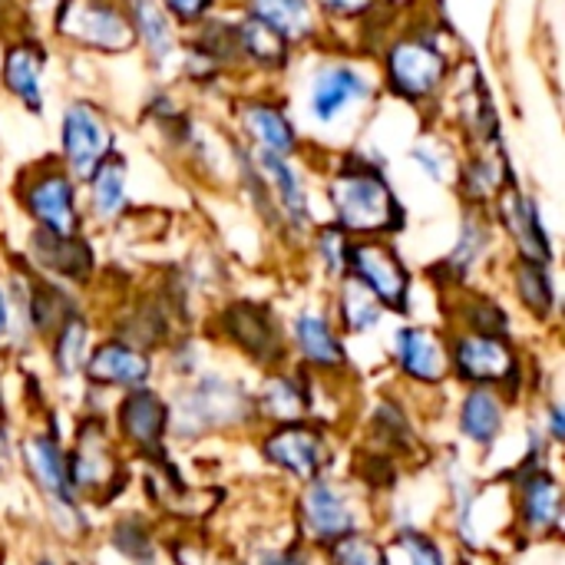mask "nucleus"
<instances>
[{
	"label": "nucleus",
	"mask_w": 565,
	"mask_h": 565,
	"mask_svg": "<svg viewBox=\"0 0 565 565\" xmlns=\"http://www.w3.org/2000/svg\"><path fill=\"white\" fill-rule=\"evenodd\" d=\"M26 205L33 218L43 222L46 232L53 235H73L79 218H76V202H73V185L63 172H50L33 182L26 192Z\"/></svg>",
	"instance_id": "6e6552de"
},
{
	"label": "nucleus",
	"mask_w": 565,
	"mask_h": 565,
	"mask_svg": "<svg viewBox=\"0 0 565 565\" xmlns=\"http://www.w3.org/2000/svg\"><path fill=\"white\" fill-rule=\"evenodd\" d=\"M33 252H36V258H40L46 268L63 271V275H73V278L86 275V268H89V262H93L89 252H86V245H79L73 235L43 232V235H36Z\"/></svg>",
	"instance_id": "5701e85b"
},
{
	"label": "nucleus",
	"mask_w": 565,
	"mask_h": 565,
	"mask_svg": "<svg viewBox=\"0 0 565 565\" xmlns=\"http://www.w3.org/2000/svg\"><path fill=\"white\" fill-rule=\"evenodd\" d=\"M487 248V228L480 225V222H467L463 225V232H460V242H457V248H454V255L444 262L454 275H467L470 271V265L480 258V252Z\"/></svg>",
	"instance_id": "473e14b6"
},
{
	"label": "nucleus",
	"mask_w": 565,
	"mask_h": 565,
	"mask_svg": "<svg viewBox=\"0 0 565 565\" xmlns=\"http://www.w3.org/2000/svg\"><path fill=\"white\" fill-rule=\"evenodd\" d=\"M331 195H334V209H338L341 225L351 232H361V235L394 232L404 222L397 199L391 195L387 182L374 169H354L351 166L344 175H338Z\"/></svg>",
	"instance_id": "f257e3e1"
},
{
	"label": "nucleus",
	"mask_w": 565,
	"mask_h": 565,
	"mask_svg": "<svg viewBox=\"0 0 565 565\" xmlns=\"http://www.w3.org/2000/svg\"><path fill=\"white\" fill-rule=\"evenodd\" d=\"M348 262L351 271L361 278V285L387 308H404L407 305V288H411V275L401 265V258L381 245V242H358L348 245Z\"/></svg>",
	"instance_id": "7ed1b4c3"
},
{
	"label": "nucleus",
	"mask_w": 565,
	"mask_h": 565,
	"mask_svg": "<svg viewBox=\"0 0 565 565\" xmlns=\"http://www.w3.org/2000/svg\"><path fill=\"white\" fill-rule=\"evenodd\" d=\"M374 0H324V7H331L334 13H344V17H354V13H364Z\"/></svg>",
	"instance_id": "58836bf2"
},
{
	"label": "nucleus",
	"mask_w": 565,
	"mask_h": 565,
	"mask_svg": "<svg viewBox=\"0 0 565 565\" xmlns=\"http://www.w3.org/2000/svg\"><path fill=\"white\" fill-rule=\"evenodd\" d=\"M460 427L473 444H490L503 427V407L497 394L487 387H477L473 394H467L463 411H460Z\"/></svg>",
	"instance_id": "4be33fe9"
},
{
	"label": "nucleus",
	"mask_w": 565,
	"mask_h": 565,
	"mask_svg": "<svg viewBox=\"0 0 565 565\" xmlns=\"http://www.w3.org/2000/svg\"><path fill=\"white\" fill-rule=\"evenodd\" d=\"M3 447H7V440H3V420H0V457H3Z\"/></svg>",
	"instance_id": "37998d69"
},
{
	"label": "nucleus",
	"mask_w": 565,
	"mask_h": 565,
	"mask_svg": "<svg viewBox=\"0 0 565 565\" xmlns=\"http://www.w3.org/2000/svg\"><path fill=\"white\" fill-rule=\"evenodd\" d=\"M563 414H559V411H553V437H556V440H563Z\"/></svg>",
	"instance_id": "a19ab883"
},
{
	"label": "nucleus",
	"mask_w": 565,
	"mask_h": 565,
	"mask_svg": "<svg viewBox=\"0 0 565 565\" xmlns=\"http://www.w3.org/2000/svg\"><path fill=\"white\" fill-rule=\"evenodd\" d=\"M175 17H182V20H199V17H205V10L212 7V0H162Z\"/></svg>",
	"instance_id": "4c0bfd02"
},
{
	"label": "nucleus",
	"mask_w": 565,
	"mask_h": 565,
	"mask_svg": "<svg viewBox=\"0 0 565 565\" xmlns=\"http://www.w3.org/2000/svg\"><path fill=\"white\" fill-rule=\"evenodd\" d=\"M66 470H70V487H79V490L99 487L116 473L113 450H109V444H106V437H103V430L96 424H89L83 430L79 447L73 454V463H66Z\"/></svg>",
	"instance_id": "dca6fc26"
},
{
	"label": "nucleus",
	"mask_w": 565,
	"mask_h": 565,
	"mask_svg": "<svg viewBox=\"0 0 565 565\" xmlns=\"http://www.w3.org/2000/svg\"><path fill=\"white\" fill-rule=\"evenodd\" d=\"M444 73H447V56H444L434 43L417 40V36L401 40V43L391 50V56H387L391 86H394L401 96H407V99H424V96H430V93L440 86Z\"/></svg>",
	"instance_id": "20e7f679"
},
{
	"label": "nucleus",
	"mask_w": 565,
	"mask_h": 565,
	"mask_svg": "<svg viewBox=\"0 0 565 565\" xmlns=\"http://www.w3.org/2000/svg\"><path fill=\"white\" fill-rule=\"evenodd\" d=\"M367 96V79L351 66H331L318 76L311 93V109L321 122H334L351 103Z\"/></svg>",
	"instance_id": "ddd939ff"
},
{
	"label": "nucleus",
	"mask_w": 565,
	"mask_h": 565,
	"mask_svg": "<svg viewBox=\"0 0 565 565\" xmlns=\"http://www.w3.org/2000/svg\"><path fill=\"white\" fill-rule=\"evenodd\" d=\"M265 457L298 480H315L321 470L324 447L315 430H308L301 424H285V427L271 430V437L265 440Z\"/></svg>",
	"instance_id": "0eeeda50"
},
{
	"label": "nucleus",
	"mask_w": 565,
	"mask_h": 565,
	"mask_svg": "<svg viewBox=\"0 0 565 565\" xmlns=\"http://www.w3.org/2000/svg\"><path fill=\"white\" fill-rule=\"evenodd\" d=\"M341 311H344V321H348L351 331H367V328L377 324V318H381L377 298H374L364 285H351V288L344 291Z\"/></svg>",
	"instance_id": "c756f323"
},
{
	"label": "nucleus",
	"mask_w": 565,
	"mask_h": 565,
	"mask_svg": "<svg viewBox=\"0 0 565 565\" xmlns=\"http://www.w3.org/2000/svg\"><path fill=\"white\" fill-rule=\"evenodd\" d=\"M132 17H136V26L146 40V46L162 60L172 53V33H169V23L162 17V10L152 3V0H132Z\"/></svg>",
	"instance_id": "c85d7f7f"
},
{
	"label": "nucleus",
	"mask_w": 565,
	"mask_h": 565,
	"mask_svg": "<svg viewBox=\"0 0 565 565\" xmlns=\"http://www.w3.org/2000/svg\"><path fill=\"white\" fill-rule=\"evenodd\" d=\"M245 129L252 132L255 142H262L265 152L285 156L295 149V129L285 119L281 109L268 106V103H248L245 106Z\"/></svg>",
	"instance_id": "6ab92c4d"
},
{
	"label": "nucleus",
	"mask_w": 565,
	"mask_h": 565,
	"mask_svg": "<svg viewBox=\"0 0 565 565\" xmlns=\"http://www.w3.org/2000/svg\"><path fill=\"white\" fill-rule=\"evenodd\" d=\"M60 33L109 53L132 46V23L109 0H66L60 7Z\"/></svg>",
	"instance_id": "f03ea898"
},
{
	"label": "nucleus",
	"mask_w": 565,
	"mask_h": 565,
	"mask_svg": "<svg viewBox=\"0 0 565 565\" xmlns=\"http://www.w3.org/2000/svg\"><path fill=\"white\" fill-rule=\"evenodd\" d=\"M23 457H26V467H30V477L56 500L70 503L73 497V487H70V470H66V460L60 454V447L46 437H26L23 440Z\"/></svg>",
	"instance_id": "f3484780"
},
{
	"label": "nucleus",
	"mask_w": 565,
	"mask_h": 565,
	"mask_svg": "<svg viewBox=\"0 0 565 565\" xmlns=\"http://www.w3.org/2000/svg\"><path fill=\"white\" fill-rule=\"evenodd\" d=\"M265 407H268V414H275L278 420L295 424V417L305 414V397H301L298 384L278 377V381H271L268 391H265Z\"/></svg>",
	"instance_id": "2f4dec72"
},
{
	"label": "nucleus",
	"mask_w": 565,
	"mask_h": 565,
	"mask_svg": "<svg viewBox=\"0 0 565 565\" xmlns=\"http://www.w3.org/2000/svg\"><path fill=\"white\" fill-rule=\"evenodd\" d=\"M262 166L268 172V179L275 182V192L281 195L288 215L295 222H308V202H305V189H301V179L298 172L285 162V156H275V152H265L262 156Z\"/></svg>",
	"instance_id": "bb28decb"
},
{
	"label": "nucleus",
	"mask_w": 565,
	"mask_h": 565,
	"mask_svg": "<svg viewBox=\"0 0 565 565\" xmlns=\"http://www.w3.org/2000/svg\"><path fill=\"white\" fill-rule=\"evenodd\" d=\"M93 202L99 209V215L113 218L122 212L126 205V166L119 162V156L103 159L93 172Z\"/></svg>",
	"instance_id": "a878e982"
},
{
	"label": "nucleus",
	"mask_w": 565,
	"mask_h": 565,
	"mask_svg": "<svg viewBox=\"0 0 565 565\" xmlns=\"http://www.w3.org/2000/svg\"><path fill=\"white\" fill-rule=\"evenodd\" d=\"M516 288H520L523 305H526L533 315L546 318V315L553 311V281H550V275H546V265H540V262H523L520 271H516Z\"/></svg>",
	"instance_id": "cd10ccee"
},
{
	"label": "nucleus",
	"mask_w": 565,
	"mask_h": 565,
	"mask_svg": "<svg viewBox=\"0 0 565 565\" xmlns=\"http://www.w3.org/2000/svg\"><path fill=\"white\" fill-rule=\"evenodd\" d=\"M295 338H298V348L301 354L318 364V367H341L344 364V351H341V341L334 338L331 324L321 318V315H301L295 321Z\"/></svg>",
	"instance_id": "aec40b11"
},
{
	"label": "nucleus",
	"mask_w": 565,
	"mask_h": 565,
	"mask_svg": "<svg viewBox=\"0 0 565 565\" xmlns=\"http://www.w3.org/2000/svg\"><path fill=\"white\" fill-rule=\"evenodd\" d=\"M248 7H252V17L268 23L285 40L305 36L311 30V7H308V0H252Z\"/></svg>",
	"instance_id": "b1692460"
},
{
	"label": "nucleus",
	"mask_w": 565,
	"mask_h": 565,
	"mask_svg": "<svg viewBox=\"0 0 565 565\" xmlns=\"http://www.w3.org/2000/svg\"><path fill=\"white\" fill-rule=\"evenodd\" d=\"M523 520L536 533L559 526V483L550 473H533L523 483Z\"/></svg>",
	"instance_id": "412c9836"
},
{
	"label": "nucleus",
	"mask_w": 565,
	"mask_h": 565,
	"mask_svg": "<svg viewBox=\"0 0 565 565\" xmlns=\"http://www.w3.org/2000/svg\"><path fill=\"white\" fill-rule=\"evenodd\" d=\"M7 331V301H3V291H0V334Z\"/></svg>",
	"instance_id": "79ce46f5"
},
{
	"label": "nucleus",
	"mask_w": 565,
	"mask_h": 565,
	"mask_svg": "<svg viewBox=\"0 0 565 565\" xmlns=\"http://www.w3.org/2000/svg\"><path fill=\"white\" fill-rule=\"evenodd\" d=\"M40 76H43V53L33 43H20L7 50L3 60V83L10 93H17L26 109H40L43 96H40Z\"/></svg>",
	"instance_id": "a211bd4d"
},
{
	"label": "nucleus",
	"mask_w": 565,
	"mask_h": 565,
	"mask_svg": "<svg viewBox=\"0 0 565 565\" xmlns=\"http://www.w3.org/2000/svg\"><path fill=\"white\" fill-rule=\"evenodd\" d=\"M86 374L103 387H142L149 377V358L119 341H109L96 348L93 358H86Z\"/></svg>",
	"instance_id": "9d476101"
},
{
	"label": "nucleus",
	"mask_w": 565,
	"mask_h": 565,
	"mask_svg": "<svg viewBox=\"0 0 565 565\" xmlns=\"http://www.w3.org/2000/svg\"><path fill=\"white\" fill-rule=\"evenodd\" d=\"M225 324H228V334L248 354H255L258 361H278L281 344H278V328L271 324L268 311H262L255 305H235L225 315Z\"/></svg>",
	"instance_id": "2eb2a0df"
},
{
	"label": "nucleus",
	"mask_w": 565,
	"mask_h": 565,
	"mask_svg": "<svg viewBox=\"0 0 565 565\" xmlns=\"http://www.w3.org/2000/svg\"><path fill=\"white\" fill-rule=\"evenodd\" d=\"M397 361L404 367L407 377L424 381V384H437L447 374V351L440 344L437 334L424 331V328H404L397 334Z\"/></svg>",
	"instance_id": "f8f14e48"
},
{
	"label": "nucleus",
	"mask_w": 565,
	"mask_h": 565,
	"mask_svg": "<svg viewBox=\"0 0 565 565\" xmlns=\"http://www.w3.org/2000/svg\"><path fill=\"white\" fill-rule=\"evenodd\" d=\"M497 185H500V172H497L493 159H477L467 172V192L477 199H487L497 192Z\"/></svg>",
	"instance_id": "f704fd0d"
},
{
	"label": "nucleus",
	"mask_w": 565,
	"mask_h": 565,
	"mask_svg": "<svg viewBox=\"0 0 565 565\" xmlns=\"http://www.w3.org/2000/svg\"><path fill=\"white\" fill-rule=\"evenodd\" d=\"M503 222H507L510 235L516 238L526 262L546 265L553 258V248H550V238H546V228L540 222V209H536L533 199H526L520 192H510L503 199Z\"/></svg>",
	"instance_id": "4468645a"
},
{
	"label": "nucleus",
	"mask_w": 565,
	"mask_h": 565,
	"mask_svg": "<svg viewBox=\"0 0 565 565\" xmlns=\"http://www.w3.org/2000/svg\"><path fill=\"white\" fill-rule=\"evenodd\" d=\"M166 424H169V411H166V404L152 391L129 394L126 404H122V411H119V430H122V437L129 444H136L142 454H159Z\"/></svg>",
	"instance_id": "1a4fd4ad"
},
{
	"label": "nucleus",
	"mask_w": 565,
	"mask_h": 565,
	"mask_svg": "<svg viewBox=\"0 0 565 565\" xmlns=\"http://www.w3.org/2000/svg\"><path fill=\"white\" fill-rule=\"evenodd\" d=\"M454 367L477 384H503L516 371V358L500 334H467L454 344Z\"/></svg>",
	"instance_id": "39448f33"
},
{
	"label": "nucleus",
	"mask_w": 565,
	"mask_h": 565,
	"mask_svg": "<svg viewBox=\"0 0 565 565\" xmlns=\"http://www.w3.org/2000/svg\"><path fill=\"white\" fill-rule=\"evenodd\" d=\"M321 252H324L328 265L338 271V268L344 265V258H348V242H344V235H341L338 228L324 232V235H321Z\"/></svg>",
	"instance_id": "e433bc0d"
},
{
	"label": "nucleus",
	"mask_w": 565,
	"mask_h": 565,
	"mask_svg": "<svg viewBox=\"0 0 565 565\" xmlns=\"http://www.w3.org/2000/svg\"><path fill=\"white\" fill-rule=\"evenodd\" d=\"M56 364L63 374H73L86 364V324L83 321H66L60 328V344H56Z\"/></svg>",
	"instance_id": "7c9ffc66"
},
{
	"label": "nucleus",
	"mask_w": 565,
	"mask_h": 565,
	"mask_svg": "<svg viewBox=\"0 0 565 565\" xmlns=\"http://www.w3.org/2000/svg\"><path fill=\"white\" fill-rule=\"evenodd\" d=\"M331 546H334V553H331L334 565H391L377 543L361 540L354 533L344 536V540H338V543H331Z\"/></svg>",
	"instance_id": "72a5a7b5"
},
{
	"label": "nucleus",
	"mask_w": 565,
	"mask_h": 565,
	"mask_svg": "<svg viewBox=\"0 0 565 565\" xmlns=\"http://www.w3.org/2000/svg\"><path fill=\"white\" fill-rule=\"evenodd\" d=\"M305 523L318 543H338L354 533V516L344 503V497L328 487L315 483L305 497Z\"/></svg>",
	"instance_id": "9b49d317"
},
{
	"label": "nucleus",
	"mask_w": 565,
	"mask_h": 565,
	"mask_svg": "<svg viewBox=\"0 0 565 565\" xmlns=\"http://www.w3.org/2000/svg\"><path fill=\"white\" fill-rule=\"evenodd\" d=\"M106 146H109V132H106L103 119L96 116V109H89L83 103L70 106L63 116V152H66L70 169L83 179L93 175L106 156Z\"/></svg>",
	"instance_id": "423d86ee"
},
{
	"label": "nucleus",
	"mask_w": 565,
	"mask_h": 565,
	"mask_svg": "<svg viewBox=\"0 0 565 565\" xmlns=\"http://www.w3.org/2000/svg\"><path fill=\"white\" fill-rule=\"evenodd\" d=\"M238 50L248 53L252 60L265 63V66H281L285 63V36L275 33L268 23H262L258 17H248L238 30H235Z\"/></svg>",
	"instance_id": "393cba45"
},
{
	"label": "nucleus",
	"mask_w": 565,
	"mask_h": 565,
	"mask_svg": "<svg viewBox=\"0 0 565 565\" xmlns=\"http://www.w3.org/2000/svg\"><path fill=\"white\" fill-rule=\"evenodd\" d=\"M265 565H308V563H301V559H298V556H291V553H281V556H271Z\"/></svg>",
	"instance_id": "ea45409f"
},
{
	"label": "nucleus",
	"mask_w": 565,
	"mask_h": 565,
	"mask_svg": "<svg viewBox=\"0 0 565 565\" xmlns=\"http://www.w3.org/2000/svg\"><path fill=\"white\" fill-rule=\"evenodd\" d=\"M401 546H404V553L411 556V565H440L437 546H434L430 540H424V536H404Z\"/></svg>",
	"instance_id": "c9c22d12"
}]
</instances>
